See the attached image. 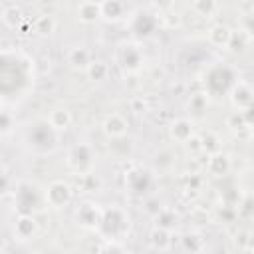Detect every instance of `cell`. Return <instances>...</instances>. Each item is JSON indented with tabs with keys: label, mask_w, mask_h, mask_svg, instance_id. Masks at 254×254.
<instances>
[{
	"label": "cell",
	"mask_w": 254,
	"mask_h": 254,
	"mask_svg": "<svg viewBox=\"0 0 254 254\" xmlns=\"http://www.w3.org/2000/svg\"><path fill=\"white\" fill-rule=\"evenodd\" d=\"M58 141H60V131H56L48 123V119H38L30 123L28 129L24 131V143L36 155L54 153L58 149Z\"/></svg>",
	"instance_id": "6da1fadb"
},
{
	"label": "cell",
	"mask_w": 254,
	"mask_h": 254,
	"mask_svg": "<svg viewBox=\"0 0 254 254\" xmlns=\"http://www.w3.org/2000/svg\"><path fill=\"white\" fill-rule=\"evenodd\" d=\"M129 214L121 206H107L101 212L99 224L95 226V232L101 236V240H123L129 232Z\"/></svg>",
	"instance_id": "7a4b0ae2"
},
{
	"label": "cell",
	"mask_w": 254,
	"mask_h": 254,
	"mask_svg": "<svg viewBox=\"0 0 254 254\" xmlns=\"http://www.w3.org/2000/svg\"><path fill=\"white\" fill-rule=\"evenodd\" d=\"M67 167L71 173L79 175H87L95 171V151L89 143H77L67 151V159H65Z\"/></svg>",
	"instance_id": "3957f363"
},
{
	"label": "cell",
	"mask_w": 254,
	"mask_h": 254,
	"mask_svg": "<svg viewBox=\"0 0 254 254\" xmlns=\"http://www.w3.org/2000/svg\"><path fill=\"white\" fill-rule=\"evenodd\" d=\"M115 60L119 64L121 69L129 71V73H135L143 67L145 64V56H143V50L137 42H123L117 46V52H115Z\"/></svg>",
	"instance_id": "277c9868"
},
{
	"label": "cell",
	"mask_w": 254,
	"mask_h": 254,
	"mask_svg": "<svg viewBox=\"0 0 254 254\" xmlns=\"http://www.w3.org/2000/svg\"><path fill=\"white\" fill-rule=\"evenodd\" d=\"M18 190L26 194V198L14 196V202H16V208L20 214H34L36 210H42L46 206L44 190H40V187H36L32 183H22V185H18Z\"/></svg>",
	"instance_id": "5b68a950"
},
{
	"label": "cell",
	"mask_w": 254,
	"mask_h": 254,
	"mask_svg": "<svg viewBox=\"0 0 254 254\" xmlns=\"http://www.w3.org/2000/svg\"><path fill=\"white\" fill-rule=\"evenodd\" d=\"M71 200H73V189L65 181H52L44 189V202H46V206H50L54 210L67 206Z\"/></svg>",
	"instance_id": "8992f818"
},
{
	"label": "cell",
	"mask_w": 254,
	"mask_h": 254,
	"mask_svg": "<svg viewBox=\"0 0 254 254\" xmlns=\"http://www.w3.org/2000/svg\"><path fill=\"white\" fill-rule=\"evenodd\" d=\"M125 185H127V189H129L133 194L143 196V194H147V192L153 189V185H155V177H153L151 171H145V169H133V171L127 173V177H125Z\"/></svg>",
	"instance_id": "52a82bcc"
},
{
	"label": "cell",
	"mask_w": 254,
	"mask_h": 254,
	"mask_svg": "<svg viewBox=\"0 0 254 254\" xmlns=\"http://www.w3.org/2000/svg\"><path fill=\"white\" fill-rule=\"evenodd\" d=\"M101 212H103V208H101L97 202L85 200V202H81V204L75 208V222H77L81 228L95 230V226L99 224Z\"/></svg>",
	"instance_id": "ba28073f"
},
{
	"label": "cell",
	"mask_w": 254,
	"mask_h": 254,
	"mask_svg": "<svg viewBox=\"0 0 254 254\" xmlns=\"http://www.w3.org/2000/svg\"><path fill=\"white\" fill-rule=\"evenodd\" d=\"M228 99H230V103L236 111L252 109V87L246 81L236 79L232 83V87L228 89Z\"/></svg>",
	"instance_id": "9c48e42d"
},
{
	"label": "cell",
	"mask_w": 254,
	"mask_h": 254,
	"mask_svg": "<svg viewBox=\"0 0 254 254\" xmlns=\"http://www.w3.org/2000/svg\"><path fill=\"white\" fill-rule=\"evenodd\" d=\"M101 131L107 139H115V137H121V135H127L129 131V121L121 115V113H109L103 123H101Z\"/></svg>",
	"instance_id": "30bf717a"
},
{
	"label": "cell",
	"mask_w": 254,
	"mask_h": 254,
	"mask_svg": "<svg viewBox=\"0 0 254 254\" xmlns=\"http://www.w3.org/2000/svg\"><path fill=\"white\" fill-rule=\"evenodd\" d=\"M226 127L236 135V137H250V129H252V121H250V109L246 111H234L232 115H228L226 119Z\"/></svg>",
	"instance_id": "8fae6325"
},
{
	"label": "cell",
	"mask_w": 254,
	"mask_h": 254,
	"mask_svg": "<svg viewBox=\"0 0 254 254\" xmlns=\"http://www.w3.org/2000/svg\"><path fill=\"white\" fill-rule=\"evenodd\" d=\"M194 135V121L189 117H179L169 125V137L175 143H187Z\"/></svg>",
	"instance_id": "7c38bea8"
},
{
	"label": "cell",
	"mask_w": 254,
	"mask_h": 254,
	"mask_svg": "<svg viewBox=\"0 0 254 254\" xmlns=\"http://www.w3.org/2000/svg\"><path fill=\"white\" fill-rule=\"evenodd\" d=\"M230 167H232L230 157L226 153H222L220 149L214 151V153H208V157H206V171L212 177H224V175H228Z\"/></svg>",
	"instance_id": "4fadbf2b"
},
{
	"label": "cell",
	"mask_w": 254,
	"mask_h": 254,
	"mask_svg": "<svg viewBox=\"0 0 254 254\" xmlns=\"http://www.w3.org/2000/svg\"><path fill=\"white\" fill-rule=\"evenodd\" d=\"M38 232V222H36V216L34 214H20L16 218V224H14V236L22 242L26 240H32Z\"/></svg>",
	"instance_id": "5bb4252c"
},
{
	"label": "cell",
	"mask_w": 254,
	"mask_h": 254,
	"mask_svg": "<svg viewBox=\"0 0 254 254\" xmlns=\"http://www.w3.org/2000/svg\"><path fill=\"white\" fill-rule=\"evenodd\" d=\"M109 141H111V143H109V153H111V157L117 159V161H127V159L133 155V151H135L133 141L127 139L125 135L115 137V139H109Z\"/></svg>",
	"instance_id": "9a60e30c"
},
{
	"label": "cell",
	"mask_w": 254,
	"mask_h": 254,
	"mask_svg": "<svg viewBox=\"0 0 254 254\" xmlns=\"http://www.w3.org/2000/svg\"><path fill=\"white\" fill-rule=\"evenodd\" d=\"M46 119H48V123H50L56 131H60V133L65 131V129L71 125V121H73L71 111H69L67 107H54Z\"/></svg>",
	"instance_id": "2e32d148"
},
{
	"label": "cell",
	"mask_w": 254,
	"mask_h": 254,
	"mask_svg": "<svg viewBox=\"0 0 254 254\" xmlns=\"http://www.w3.org/2000/svg\"><path fill=\"white\" fill-rule=\"evenodd\" d=\"M206 38L212 46L216 48H228L230 44V38H232V30L226 26V24H214L208 32H206Z\"/></svg>",
	"instance_id": "e0dca14e"
},
{
	"label": "cell",
	"mask_w": 254,
	"mask_h": 254,
	"mask_svg": "<svg viewBox=\"0 0 254 254\" xmlns=\"http://www.w3.org/2000/svg\"><path fill=\"white\" fill-rule=\"evenodd\" d=\"M91 60H93V58H91L89 50L83 48V46H73V48L67 52V64H69V67H73V69L85 71V67L89 65Z\"/></svg>",
	"instance_id": "ac0fdd59"
},
{
	"label": "cell",
	"mask_w": 254,
	"mask_h": 254,
	"mask_svg": "<svg viewBox=\"0 0 254 254\" xmlns=\"http://www.w3.org/2000/svg\"><path fill=\"white\" fill-rule=\"evenodd\" d=\"M77 18L79 22L83 24H93L101 18V8H99V2L95 0H83L79 6H77Z\"/></svg>",
	"instance_id": "d6986e66"
},
{
	"label": "cell",
	"mask_w": 254,
	"mask_h": 254,
	"mask_svg": "<svg viewBox=\"0 0 254 254\" xmlns=\"http://www.w3.org/2000/svg\"><path fill=\"white\" fill-rule=\"evenodd\" d=\"M99 8H101V18L107 22H117L125 14V6L121 0H101Z\"/></svg>",
	"instance_id": "ffe728a7"
},
{
	"label": "cell",
	"mask_w": 254,
	"mask_h": 254,
	"mask_svg": "<svg viewBox=\"0 0 254 254\" xmlns=\"http://www.w3.org/2000/svg\"><path fill=\"white\" fill-rule=\"evenodd\" d=\"M2 22H4L8 28H12V30H20V28L26 24V14H24V10H22L20 6L12 4V6L4 8V12H2Z\"/></svg>",
	"instance_id": "44dd1931"
},
{
	"label": "cell",
	"mask_w": 254,
	"mask_h": 254,
	"mask_svg": "<svg viewBox=\"0 0 254 254\" xmlns=\"http://www.w3.org/2000/svg\"><path fill=\"white\" fill-rule=\"evenodd\" d=\"M56 26H58V24H56V18L50 16V14H42V16H38V18L32 22L34 34H36V36H42V38L54 34V32H56Z\"/></svg>",
	"instance_id": "7402d4cb"
},
{
	"label": "cell",
	"mask_w": 254,
	"mask_h": 254,
	"mask_svg": "<svg viewBox=\"0 0 254 254\" xmlns=\"http://www.w3.org/2000/svg\"><path fill=\"white\" fill-rule=\"evenodd\" d=\"M171 240H173V234L171 230H165V228H159L155 226L149 234V242L155 250H169L171 248Z\"/></svg>",
	"instance_id": "603a6c76"
},
{
	"label": "cell",
	"mask_w": 254,
	"mask_h": 254,
	"mask_svg": "<svg viewBox=\"0 0 254 254\" xmlns=\"http://www.w3.org/2000/svg\"><path fill=\"white\" fill-rule=\"evenodd\" d=\"M175 161H177V157H175V153L171 149H161L155 155L153 165H155L157 173H171V169L175 167Z\"/></svg>",
	"instance_id": "cb8c5ba5"
},
{
	"label": "cell",
	"mask_w": 254,
	"mask_h": 254,
	"mask_svg": "<svg viewBox=\"0 0 254 254\" xmlns=\"http://www.w3.org/2000/svg\"><path fill=\"white\" fill-rule=\"evenodd\" d=\"M177 220H179L177 212L167 206H161V210L155 214V226L165 228V230H173L177 226Z\"/></svg>",
	"instance_id": "d4e9b609"
},
{
	"label": "cell",
	"mask_w": 254,
	"mask_h": 254,
	"mask_svg": "<svg viewBox=\"0 0 254 254\" xmlns=\"http://www.w3.org/2000/svg\"><path fill=\"white\" fill-rule=\"evenodd\" d=\"M85 73H87V77L91 81H103L109 75V65L105 62H101V60H91L89 65L85 67Z\"/></svg>",
	"instance_id": "484cf974"
},
{
	"label": "cell",
	"mask_w": 254,
	"mask_h": 254,
	"mask_svg": "<svg viewBox=\"0 0 254 254\" xmlns=\"http://www.w3.org/2000/svg\"><path fill=\"white\" fill-rule=\"evenodd\" d=\"M192 10L200 18H212L218 10L216 0H192Z\"/></svg>",
	"instance_id": "4316f807"
},
{
	"label": "cell",
	"mask_w": 254,
	"mask_h": 254,
	"mask_svg": "<svg viewBox=\"0 0 254 254\" xmlns=\"http://www.w3.org/2000/svg\"><path fill=\"white\" fill-rule=\"evenodd\" d=\"M181 244H183L185 250H190V252H200V250H204V240L200 238L198 232H189V234H185V236L181 238Z\"/></svg>",
	"instance_id": "83f0119b"
},
{
	"label": "cell",
	"mask_w": 254,
	"mask_h": 254,
	"mask_svg": "<svg viewBox=\"0 0 254 254\" xmlns=\"http://www.w3.org/2000/svg\"><path fill=\"white\" fill-rule=\"evenodd\" d=\"M208 105V95L204 91H198V93H192L190 99H189V109L196 111V113H202Z\"/></svg>",
	"instance_id": "f1b7e54d"
},
{
	"label": "cell",
	"mask_w": 254,
	"mask_h": 254,
	"mask_svg": "<svg viewBox=\"0 0 254 254\" xmlns=\"http://www.w3.org/2000/svg\"><path fill=\"white\" fill-rule=\"evenodd\" d=\"M200 141H202V153H214V151L220 149V145H218L220 139L212 131H208L206 137H200Z\"/></svg>",
	"instance_id": "f546056e"
},
{
	"label": "cell",
	"mask_w": 254,
	"mask_h": 254,
	"mask_svg": "<svg viewBox=\"0 0 254 254\" xmlns=\"http://www.w3.org/2000/svg\"><path fill=\"white\" fill-rule=\"evenodd\" d=\"M185 147H187L190 153H202V141H200V137H198L196 133L185 143Z\"/></svg>",
	"instance_id": "4dcf8cb0"
},
{
	"label": "cell",
	"mask_w": 254,
	"mask_h": 254,
	"mask_svg": "<svg viewBox=\"0 0 254 254\" xmlns=\"http://www.w3.org/2000/svg\"><path fill=\"white\" fill-rule=\"evenodd\" d=\"M14 127L12 123V115L6 111H0V133H10V129Z\"/></svg>",
	"instance_id": "1f68e13d"
},
{
	"label": "cell",
	"mask_w": 254,
	"mask_h": 254,
	"mask_svg": "<svg viewBox=\"0 0 254 254\" xmlns=\"http://www.w3.org/2000/svg\"><path fill=\"white\" fill-rule=\"evenodd\" d=\"M155 2V6L159 8V10H171L173 8V4H175V0H153Z\"/></svg>",
	"instance_id": "d6a6232c"
}]
</instances>
